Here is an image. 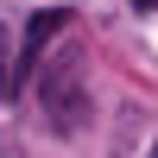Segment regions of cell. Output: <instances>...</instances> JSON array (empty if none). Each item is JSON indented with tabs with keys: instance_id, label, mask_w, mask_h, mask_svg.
<instances>
[{
	"instance_id": "6da1fadb",
	"label": "cell",
	"mask_w": 158,
	"mask_h": 158,
	"mask_svg": "<svg viewBox=\"0 0 158 158\" xmlns=\"http://www.w3.org/2000/svg\"><path fill=\"white\" fill-rule=\"evenodd\" d=\"M38 108H44L51 133H63V139L82 133V120H89V70H82L76 51L38 70Z\"/></svg>"
},
{
	"instance_id": "3957f363",
	"label": "cell",
	"mask_w": 158,
	"mask_h": 158,
	"mask_svg": "<svg viewBox=\"0 0 158 158\" xmlns=\"http://www.w3.org/2000/svg\"><path fill=\"white\" fill-rule=\"evenodd\" d=\"M133 6H139V13H152V6H158V0H133Z\"/></svg>"
},
{
	"instance_id": "7a4b0ae2",
	"label": "cell",
	"mask_w": 158,
	"mask_h": 158,
	"mask_svg": "<svg viewBox=\"0 0 158 158\" xmlns=\"http://www.w3.org/2000/svg\"><path fill=\"white\" fill-rule=\"evenodd\" d=\"M63 19H70L63 6H44V13H32V25H25V51H19V70H32V63H38V51H44L51 38L63 32Z\"/></svg>"
},
{
	"instance_id": "277c9868",
	"label": "cell",
	"mask_w": 158,
	"mask_h": 158,
	"mask_svg": "<svg viewBox=\"0 0 158 158\" xmlns=\"http://www.w3.org/2000/svg\"><path fill=\"white\" fill-rule=\"evenodd\" d=\"M152 158H158V152H152Z\"/></svg>"
}]
</instances>
